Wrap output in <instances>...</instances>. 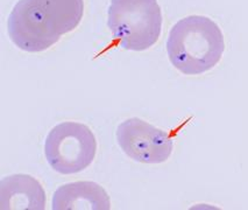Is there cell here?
I'll return each instance as SVG.
<instances>
[{
    "label": "cell",
    "instance_id": "obj_2",
    "mask_svg": "<svg viewBox=\"0 0 248 210\" xmlns=\"http://www.w3.org/2000/svg\"><path fill=\"white\" fill-rule=\"evenodd\" d=\"M225 51L224 34L217 22L204 16H189L172 26L167 40L170 63L180 73L196 76L220 62Z\"/></svg>",
    "mask_w": 248,
    "mask_h": 210
},
{
    "label": "cell",
    "instance_id": "obj_1",
    "mask_svg": "<svg viewBox=\"0 0 248 210\" xmlns=\"http://www.w3.org/2000/svg\"><path fill=\"white\" fill-rule=\"evenodd\" d=\"M84 0H19L8 16L7 33L19 49L41 53L78 27Z\"/></svg>",
    "mask_w": 248,
    "mask_h": 210
},
{
    "label": "cell",
    "instance_id": "obj_6",
    "mask_svg": "<svg viewBox=\"0 0 248 210\" xmlns=\"http://www.w3.org/2000/svg\"><path fill=\"white\" fill-rule=\"evenodd\" d=\"M53 210H109L108 192L93 181H76L61 186L54 193Z\"/></svg>",
    "mask_w": 248,
    "mask_h": 210
},
{
    "label": "cell",
    "instance_id": "obj_3",
    "mask_svg": "<svg viewBox=\"0 0 248 210\" xmlns=\"http://www.w3.org/2000/svg\"><path fill=\"white\" fill-rule=\"evenodd\" d=\"M163 16L157 0H111L108 27L123 49L143 51L160 39Z\"/></svg>",
    "mask_w": 248,
    "mask_h": 210
},
{
    "label": "cell",
    "instance_id": "obj_5",
    "mask_svg": "<svg viewBox=\"0 0 248 210\" xmlns=\"http://www.w3.org/2000/svg\"><path fill=\"white\" fill-rule=\"evenodd\" d=\"M117 143L132 160L148 165L166 162L174 149V138L140 118H129L117 128Z\"/></svg>",
    "mask_w": 248,
    "mask_h": 210
},
{
    "label": "cell",
    "instance_id": "obj_4",
    "mask_svg": "<svg viewBox=\"0 0 248 210\" xmlns=\"http://www.w3.org/2000/svg\"><path fill=\"white\" fill-rule=\"evenodd\" d=\"M96 154V136L85 124L61 123L46 138V160L59 174L80 173L93 162Z\"/></svg>",
    "mask_w": 248,
    "mask_h": 210
},
{
    "label": "cell",
    "instance_id": "obj_7",
    "mask_svg": "<svg viewBox=\"0 0 248 210\" xmlns=\"http://www.w3.org/2000/svg\"><path fill=\"white\" fill-rule=\"evenodd\" d=\"M46 193L41 183L31 175L16 174L0 182V209L43 210Z\"/></svg>",
    "mask_w": 248,
    "mask_h": 210
}]
</instances>
